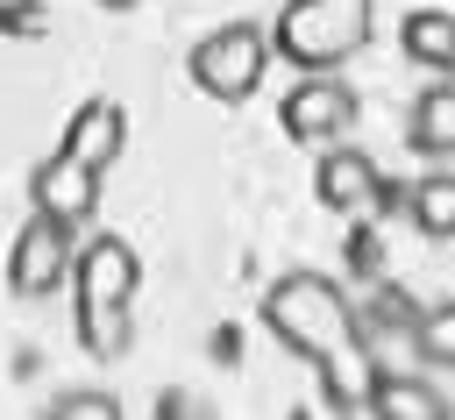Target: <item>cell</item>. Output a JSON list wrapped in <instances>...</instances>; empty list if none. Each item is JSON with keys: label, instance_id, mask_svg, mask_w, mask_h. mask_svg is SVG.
Wrapping results in <instances>:
<instances>
[{"label": "cell", "instance_id": "obj_1", "mask_svg": "<svg viewBox=\"0 0 455 420\" xmlns=\"http://www.w3.org/2000/svg\"><path fill=\"white\" fill-rule=\"evenodd\" d=\"M263 327L277 349L306 356L313 370H327V399L348 413L341 399V363L363 349L355 342V299L327 278V271H284L270 292H263Z\"/></svg>", "mask_w": 455, "mask_h": 420}, {"label": "cell", "instance_id": "obj_2", "mask_svg": "<svg viewBox=\"0 0 455 420\" xmlns=\"http://www.w3.org/2000/svg\"><path fill=\"white\" fill-rule=\"evenodd\" d=\"M377 0H284L270 21V57L299 71H341L348 57L370 50Z\"/></svg>", "mask_w": 455, "mask_h": 420}, {"label": "cell", "instance_id": "obj_3", "mask_svg": "<svg viewBox=\"0 0 455 420\" xmlns=\"http://www.w3.org/2000/svg\"><path fill=\"white\" fill-rule=\"evenodd\" d=\"M263 71H270V28L263 21H220L192 43V85L206 100H228V107L249 100L263 85Z\"/></svg>", "mask_w": 455, "mask_h": 420}, {"label": "cell", "instance_id": "obj_4", "mask_svg": "<svg viewBox=\"0 0 455 420\" xmlns=\"http://www.w3.org/2000/svg\"><path fill=\"white\" fill-rule=\"evenodd\" d=\"M355 121H363V93L341 71H299V85L284 93V135L306 142V149L341 142Z\"/></svg>", "mask_w": 455, "mask_h": 420}, {"label": "cell", "instance_id": "obj_5", "mask_svg": "<svg viewBox=\"0 0 455 420\" xmlns=\"http://www.w3.org/2000/svg\"><path fill=\"white\" fill-rule=\"evenodd\" d=\"M71 228L50 221V214H28L14 249H7V285L14 299H57V285H71Z\"/></svg>", "mask_w": 455, "mask_h": 420}, {"label": "cell", "instance_id": "obj_6", "mask_svg": "<svg viewBox=\"0 0 455 420\" xmlns=\"http://www.w3.org/2000/svg\"><path fill=\"white\" fill-rule=\"evenodd\" d=\"M142 285V256L121 235H92L71 256V306H135Z\"/></svg>", "mask_w": 455, "mask_h": 420}, {"label": "cell", "instance_id": "obj_7", "mask_svg": "<svg viewBox=\"0 0 455 420\" xmlns=\"http://www.w3.org/2000/svg\"><path fill=\"white\" fill-rule=\"evenodd\" d=\"M28 206L50 214V221H64V228H85L100 214V171L78 164L71 149H57V157H43L28 171Z\"/></svg>", "mask_w": 455, "mask_h": 420}, {"label": "cell", "instance_id": "obj_8", "mask_svg": "<svg viewBox=\"0 0 455 420\" xmlns=\"http://www.w3.org/2000/svg\"><path fill=\"white\" fill-rule=\"evenodd\" d=\"M313 192H320L327 214H370L377 192H384V171H377L370 149H355V142L341 135V142H327V157L313 164Z\"/></svg>", "mask_w": 455, "mask_h": 420}, {"label": "cell", "instance_id": "obj_9", "mask_svg": "<svg viewBox=\"0 0 455 420\" xmlns=\"http://www.w3.org/2000/svg\"><path fill=\"white\" fill-rule=\"evenodd\" d=\"M363 406H370V420H455V399L427 370H391V363L370 370Z\"/></svg>", "mask_w": 455, "mask_h": 420}, {"label": "cell", "instance_id": "obj_10", "mask_svg": "<svg viewBox=\"0 0 455 420\" xmlns=\"http://www.w3.org/2000/svg\"><path fill=\"white\" fill-rule=\"evenodd\" d=\"M57 149H71L78 164H92V171L107 178V171H114V157L128 149V114H121L114 100H85V107L64 121V142H57Z\"/></svg>", "mask_w": 455, "mask_h": 420}, {"label": "cell", "instance_id": "obj_11", "mask_svg": "<svg viewBox=\"0 0 455 420\" xmlns=\"http://www.w3.org/2000/svg\"><path fill=\"white\" fill-rule=\"evenodd\" d=\"M405 142H412L419 157H455V71H434V78L412 93Z\"/></svg>", "mask_w": 455, "mask_h": 420}, {"label": "cell", "instance_id": "obj_12", "mask_svg": "<svg viewBox=\"0 0 455 420\" xmlns=\"http://www.w3.org/2000/svg\"><path fill=\"white\" fill-rule=\"evenodd\" d=\"M412 327H419V299H412V292H391V285H384L370 306H355V342H363V349H391V342L412 349Z\"/></svg>", "mask_w": 455, "mask_h": 420}, {"label": "cell", "instance_id": "obj_13", "mask_svg": "<svg viewBox=\"0 0 455 420\" xmlns=\"http://www.w3.org/2000/svg\"><path fill=\"white\" fill-rule=\"evenodd\" d=\"M398 50H405L419 71H455V14H441V7H412L405 28H398Z\"/></svg>", "mask_w": 455, "mask_h": 420}, {"label": "cell", "instance_id": "obj_14", "mask_svg": "<svg viewBox=\"0 0 455 420\" xmlns=\"http://www.w3.org/2000/svg\"><path fill=\"white\" fill-rule=\"evenodd\" d=\"M405 221L427 242H455V171H427L419 185H405Z\"/></svg>", "mask_w": 455, "mask_h": 420}, {"label": "cell", "instance_id": "obj_15", "mask_svg": "<svg viewBox=\"0 0 455 420\" xmlns=\"http://www.w3.org/2000/svg\"><path fill=\"white\" fill-rule=\"evenodd\" d=\"M78 349L92 363L128 356V306H78Z\"/></svg>", "mask_w": 455, "mask_h": 420}, {"label": "cell", "instance_id": "obj_16", "mask_svg": "<svg viewBox=\"0 0 455 420\" xmlns=\"http://www.w3.org/2000/svg\"><path fill=\"white\" fill-rule=\"evenodd\" d=\"M412 356H419L427 370H455V299H434V306H419Z\"/></svg>", "mask_w": 455, "mask_h": 420}, {"label": "cell", "instance_id": "obj_17", "mask_svg": "<svg viewBox=\"0 0 455 420\" xmlns=\"http://www.w3.org/2000/svg\"><path fill=\"white\" fill-rule=\"evenodd\" d=\"M43 420H121V406L107 392H57Z\"/></svg>", "mask_w": 455, "mask_h": 420}, {"label": "cell", "instance_id": "obj_18", "mask_svg": "<svg viewBox=\"0 0 455 420\" xmlns=\"http://www.w3.org/2000/svg\"><path fill=\"white\" fill-rule=\"evenodd\" d=\"M100 7H107V14H135L142 0H100Z\"/></svg>", "mask_w": 455, "mask_h": 420}]
</instances>
